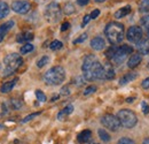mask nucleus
Here are the masks:
<instances>
[{"label":"nucleus","mask_w":149,"mask_h":144,"mask_svg":"<svg viewBox=\"0 0 149 144\" xmlns=\"http://www.w3.org/2000/svg\"><path fill=\"white\" fill-rule=\"evenodd\" d=\"M81 71H83V76L85 77L86 81L103 80V66L93 54H90L84 59Z\"/></svg>","instance_id":"obj_1"},{"label":"nucleus","mask_w":149,"mask_h":144,"mask_svg":"<svg viewBox=\"0 0 149 144\" xmlns=\"http://www.w3.org/2000/svg\"><path fill=\"white\" fill-rule=\"evenodd\" d=\"M104 35L111 45L122 43L125 37L124 25L119 22H110L104 28Z\"/></svg>","instance_id":"obj_2"},{"label":"nucleus","mask_w":149,"mask_h":144,"mask_svg":"<svg viewBox=\"0 0 149 144\" xmlns=\"http://www.w3.org/2000/svg\"><path fill=\"white\" fill-rule=\"evenodd\" d=\"M64 78H65V71L61 66L52 67L44 75V81L48 85H58L64 81Z\"/></svg>","instance_id":"obj_3"},{"label":"nucleus","mask_w":149,"mask_h":144,"mask_svg":"<svg viewBox=\"0 0 149 144\" xmlns=\"http://www.w3.org/2000/svg\"><path fill=\"white\" fill-rule=\"evenodd\" d=\"M23 64L22 56L17 53H10L3 59V76H9Z\"/></svg>","instance_id":"obj_4"},{"label":"nucleus","mask_w":149,"mask_h":144,"mask_svg":"<svg viewBox=\"0 0 149 144\" xmlns=\"http://www.w3.org/2000/svg\"><path fill=\"white\" fill-rule=\"evenodd\" d=\"M117 118L120 122V126L125 127V128H133L138 124V118L136 114L131 111V109H120L117 114Z\"/></svg>","instance_id":"obj_5"},{"label":"nucleus","mask_w":149,"mask_h":144,"mask_svg":"<svg viewBox=\"0 0 149 144\" xmlns=\"http://www.w3.org/2000/svg\"><path fill=\"white\" fill-rule=\"evenodd\" d=\"M61 14L62 11L57 2H51L45 9V18L51 23L57 22L61 18Z\"/></svg>","instance_id":"obj_6"},{"label":"nucleus","mask_w":149,"mask_h":144,"mask_svg":"<svg viewBox=\"0 0 149 144\" xmlns=\"http://www.w3.org/2000/svg\"><path fill=\"white\" fill-rule=\"evenodd\" d=\"M132 52H133L132 46L126 45V44L120 45V46L117 47L116 53H115V55L112 56L111 61L115 64V65H120V64H123V62L125 61V59H126L127 55L132 54Z\"/></svg>","instance_id":"obj_7"},{"label":"nucleus","mask_w":149,"mask_h":144,"mask_svg":"<svg viewBox=\"0 0 149 144\" xmlns=\"http://www.w3.org/2000/svg\"><path fill=\"white\" fill-rule=\"evenodd\" d=\"M101 124L111 131H117L120 128V122H119L118 118L112 114H106L104 116H102Z\"/></svg>","instance_id":"obj_8"},{"label":"nucleus","mask_w":149,"mask_h":144,"mask_svg":"<svg viewBox=\"0 0 149 144\" xmlns=\"http://www.w3.org/2000/svg\"><path fill=\"white\" fill-rule=\"evenodd\" d=\"M143 36V31H142V28L140 25H132L127 29V32H126V38L127 40L131 43H139Z\"/></svg>","instance_id":"obj_9"},{"label":"nucleus","mask_w":149,"mask_h":144,"mask_svg":"<svg viewBox=\"0 0 149 144\" xmlns=\"http://www.w3.org/2000/svg\"><path fill=\"white\" fill-rule=\"evenodd\" d=\"M12 9L17 14H26L31 9V5L25 0H15L12 4Z\"/></svg>","instance_id":"obj_10"},{"label":"nucleus","mask_w":149,"mask_h":144,"mask_svg":"<svg viewBox=\"0 0 149 144\" xmlns=\"http://www.w3.org/2000/svg\"><path fill=\"white\" fill-rule=\"evenodd\" d=\"M141 61H142V55L139 53V52L132 53L130 59H129V61H127V67L131 68V69H134L135 67H138L141 64Z\"/></svg>","instance_id":"obj_11"},{"label":"nucleus","mask_w":149,"mask_h":144,"mask_svg":"<svg viewBox=\"0 0 149 144\" xmlns=\"http://www.w3.org/2000/svg\"><path fill=\"white\" fill-rule=\"evenodd\" d=\"M14 24H15V22L13 20H10V21H7L0 25V43L3 40V38L8 34V31L14 27Z\"/></svg>","instance_id":"obj_12"},{"label":"nucleus","mask_w":149,"mask_h":144,"mask_svg":"<svg viewBox=\"0 0 149 144\" xmlns=\"http://www.w3.org/2000/svg\"><path fill=\"white\" fill-rule=\"evenodd\" d=\"M104 46H106V42L102 37L96 36L91 40V47L95 51H101L104 49Z\"/></svg>","instance_id":"obj_13"},{"label":"nucleus","mask_w":149,"mask_h":144,"mask_svg":"<svg viewBox=\"0 0 149 144\" xmlns=\"http://www.w3.org/2000/svg\"><path fill=\"white\" fill-rule=\"evenodd\" d=\"M136 49L141 55L149 54V39L142 38L139 43H136Z\"/></svg>","instance_id":"obj_14"},{"label":"nucleus","mask_w":149,"mask_h":144,"mask_svg":"<svg viewBox=\"0 0 149 144\" xmlns=\"http://www.w3.org/2000/svg\"><path fill=\"white\" fill-rule=\"evenodd\" d=\"M115 78V71H113V67L110 62H107L104 66H103V80H113Z\"/></svg>","instance_id":"obj_15"},{"label":"nucleus","mask_w":149,"mask_h":144,"mask_svg":"<svg viewBox=\"0 0 149 144\" xmlns=\"http://www.w3.org/2000/svg\"><path fill=\"white\" fill-rule=\"evenodd\" d=\"M16 82H17V78H14L13 81L5 82V83L1 85V89H0L1 92H2V93H8V92H10V91L13 90V88L15 87Z\"/></svg>","instance_id":"obj_16"},{"label":"nucleus","mask_w":149,"mask_h":144,"mask_svg":"<svg viewBox=\"0 0 149 144\" xmlns=\"http://www.w3.org/2000/svg\"><path fill=\"white\" fill-rule=\"evenodd\" d=\"M91 137H92V133H91V130L86 129V130H83L81 133H79V135H78V141H79L80 143L85 144L91 140Z\"/></svg>","instance_id":"obj_17"},{"label":"nucleus","mask_w":149,"mask_h":144,"mask_svg":"<svg viewBox=\"0 0 149 144\" xmlns=\"http://www.w3.org/2000/svg\"><path fill=\"white\" fill-rule=\"evenodd\" d=\"M33 34L31 32H24V34H19L16 37V42L17 43H28L31 42L33 39Z\"/></svg>","instance_id":"obj_18"},{"label":"nucleus","mask_w":149,"mask_h":144,"mask_svg":"<svg viewBox=\"0 0 149 144\" xmlns=\"http://www.w3.org/2000/svg\"><path fill=\"white\" fill-rule=\"evenodd\" d=\"M74 112V106L72 105H68L67 107H64L62 111L58 112L57 114V120H63L65 116H68L69 114H71Z\"/></svg>","instance_id":"obj_19"},{"label":"nucleus","mask_w":149,"mask_h":144,"mask_svg":"<svg viewBox=\"0 0 149 144\" xmlns=\"http://www.w3.org/2000/svg\"><path fill=\"white\" fill-rule=\"evenodd\" d=\"M136 76H138L136 73H127L126 75H124V76L119 80V84H120V85H125V84H127L129 82L133 81V80H135Z\"/></svg>","instance_id":"obj_20"},{"label":"nucleus","mask_w":149,"mask_h":144,"mask_svg":"<svg viewBox=\"0 0 149 144\" xmlns=\"http://www.w3.org/2000/svg\"><path fill=\"white\" fill-rule=\"evenodd\" d=\"M131 12V6L130 5H127V6H125V7H123V8H119L116 13H115V18H123L124 16H126V15H129Z\"/></svg>","instance_id":"obj_21"},{"label":"nucleus","mask_w":149,"mask_h":144,"mask_svg":"<svg viewBox=\"0 0 149 144\" xmlns=\"http://www.w3.org/2000/svg\"><path fill=\"white\" fill-rule=\"evenodd\" d=\"M9 13V6L6 1L0 0V20H2L3 18H6Z\"/></svg>","instance_id":"obj_22"},{"label":"nucleus","mask_w":149,"mask_h":144,"mask_svg":"<svg viewBox=\"0 0 149 144\" xmlns=\"http://www.w3.org/2000/svg\"><path fill=\"white\" fill-rule=\"evenodd\" d=\"M74 12H76V8H74L72 2H67V4L64 5V7H63V13H64L65 15H71V14H74Z\"/></svg>","instance_id":"obj_23"},{"label":"nucleus","mask_w":149,"mask_h":144,"mask_svg":"<svg viewBox=\"0 0 149 144\" xmlns=\"http://www.w3.org/2000/svg\"><path fill=\"white\" fill-rule=\"evenodd\" d=\"M139 11L140 13H148L149 12V0H142L140 2V6H139Z\"/></svg>","instance_id":"obj_24"},{"label":"nucleus","mask_w":149,"mask_h":144,"mask_svg":"<svg viewBox=\"0 0 149 144\" xmlns=\"http://www.w3.org/2000/svg\"><path fill=\"white\" fill-rule=\"evenodd\" d=\"M97 134H99L100 138H101L103 142H109V141H110V135H109L104 129H99V130H97Z\"/></svg>","instance_id":"obj_25"},{"label":"nucleus","mask_w":149,"mask_h":144,"mask_svg":"<svg viewBox=\"0 0 149 144\" xmlns=\"http://www.w3.org/2000/svg\"><path fill=\"white\" fill-rule=\"evenodd\" d=\"M33 50V45L30 44V43H25L22 47H21V54H26V53H30L31 51Z\"/></svg>","instance_id":"obj_26"},{"label":"nucleus","mask_w":149,"mask_h":144,"mask_svg":"<svg viewBox=\"0 0 149 144\" xmlns=\"http://www.w3.org/2000/svg\"><path fill=\"white\" fill-rule=\"evenodd\" d=\"M48 61H49V58H48L47 55H44V56H41V58L38 60L37 66L39 68H42L44 66H46V65L48 64Z\"/></svg>","instance_id":"obj_27"},{"label":"nucleus","mask_w":149,"mask_h":144,"mask_svg":"<svg viewBox=\"0 0 149 144\" xmlns=\"http://www.w3.org/2000/svg\"><path fill=\"white\" fill-rule=\"evenodd\" d=\"M140 24L142 28L145 29H149V15H143L142 18H140Z\"/></svg>","instance_id":"obj_28"},{"label":"nucleus","mask_w":149,"mask_h":144,"mask_svg":"<svg viewBox=\"0 0 149 144\" xmlns=\"http://www.w3.org/2000/svg\"><path fill=\"white\" fill-rule=\"evenodd\" d=\"M9 104H10L12 108H14V109H19V108L22 107V105H23V103L21 100H19V99H12L9 102Z\"/></svg>","instance_id":"obj_29"},{"label":"nucleus","mask_w":149,"mask_h":144,"mask_svg":"<svg viewBox=\"0 0 149 144\" xmlns=\"http://www.w3.org/2000/svg\"><path fill=\"white\" fill-rule=\"evenodd\" d=\"M116 50H117V47H116L115 45H112L111 47H109V49L107 50V52L104 53V54H106V56H107L108 59H110V60H111L112 56H113V55H115V53H116Z\"/></svg>","instance_id":"obj_30"},{"label":"nucleus","mask_w":149,"mask_h":144,"mask_svg":"<svg viewBox=\"0 0 149 144\" xmlns=\"http://www.w3.org/2000/svg\"><path fill=\"white\" fill-rule=\"evenodd\" d=\"M62 47V43L60 40H53L49 45V49L53 50V51H56V50H60Z\"/></svg>","instance_id":"obj_31"},{"label":"nucleus","mask_w":149,"mask_h":144,"mask_svg":"<svg viewBox=\"0 0 149 144\" xmlns=\"http://www.w3.org/2000/svg\"><path fill=\"white\" fill-rule=\"evenodd\" d=\"M36 97H37L38 100H39V102H41V103L46 102V95H45L42 91H40V90L36 91Z\"/></svg>","instance_id":"obj_32"},{"label":"nucleus","mask_w":149,"mask_h":144,"mask_svg":"<svg viewBox=\"0 0 149 144\" xmlns=\"http://www.w3.org/2000/svg\"><path fill=\"white\" fill-rule=\"evenodd\" d=\"M86 39H87V34H81L78 38H76V39H74V44H80V43L85 42Z\"/></svg>","instance_id":"obj_33"},{"label":"nucleus","mask_w":149,"mask_h":144,"mask_svg":"<svg viewBox=\"0 0 149 144\" xmlns=\"http://www.w3.org/2000/svg\"><path fill=\"white\" fill-rule=\"evenodd\" d=\"M40 114V112H36V113H32V114H29L28 116H25L23 120H22V124H25V122H28V121H30V120H32L35 116H37Z\"/></svg>","instance_id":"obj_34"},{"label":"nucleus","mask_w":149,"mask_h":144,"mask_svg":"<svg viewBox=\"0 0 149 144\" xmlns=\"http://www.w3.org/2000/svg\"><path fill=\"white\" fill-rule=\"evenodd\" d=\"M96 91V87L95 85H90V87H87L85 91H84V96H88V95H91V93H93Z\"/></svg>","instance_id":"obj_35"},{"label":"nucleus","mask_w":149,"mask_h":144,"mask_svg":"<svg viewBox=\"0 0 149 144\" xmlns=\"http://www.w3.org/2000/svg\"><path fill=\"white\" fill-rule=\"evenodd\" d=\"M85 82H86V80H85L84 76H78V77L74 78V83H76L77 85H84Z\"/></svg>","instance_id":"obj_36"},{"label":"nucleus","mask_w":149,"mask_h":144,"mask_svg":"<svg viewBox=\"0 0 149 144\" xmlns=\"http://www.w3.org/2000/svg\"><path fill=\"white\" fill-rule=\"evenodd\" d=\"M117 144H135V143H134L133 140H131L129 137H123V138H120V140L118 141Z\"/></svg>","instance_id":"obj_37"},{"label":"nucleus","mask_w":149,"mask_h":144,"mask_svg":"<svg viewBox=\"0 0 149 144\" xmlns=\"http://www.w3.org/2000/svg\"><path fill=\"white\" fill-rule=\"evenodd\" d=\"M60 95H62V96H68V95H70V89H69V87L68 85H64L61 91H60Z\"/></svg>","instance_id":"obj_38"},{"label":"nucleus","mask_w":149,"mask_h":144,"mask_svg":"<svg viewBox=\"0 0 149 144\" xmlns=\"http://www.w3.org/2000/svg\"><path fill=\"white\" fill-rule=\"evenodd\" d=\"M141 107H142V113H143V114H148L149 105L146 103V102H142V103H141Z\"/></svg>","instance_id":"obj_39"},{"label":"nucleus","mask_w":149,"mask_h":144,"mask_svg":"<svg viewBox=\"0 0 149 144\" xmlns=\"http://www.w3.org/2000/svg\"><path fill=\"white\" fill-rule=\"evenodd\" d=\"M90 20H91V16H90V14H86L84 18H83V24H81V27H85L88 22H90Z\"/></svg>","instance_id":"obj_40"},{"label":"nucleus","mask_w":149,"mask_h":144,"mask_svg":"<svg viewBox=\"0 0 149 144\" xmlns=\"http://www.w3.org/2000/svg\"><path fill=\"white\" fill-rule=\"evenodd\" d=\"M141 87H142L143 89H149V77L142 81V83H141Z\"/></svg>","instance_id":"obj_41"},{"label":"nucleus","mask_w":149,"mask_h":144,"mask_svg":"<svg viewBox=\"0 0 149 144\" xmlns=\"http://www.w3.org/2000/svg\"><path fill=\"white\" fill-rule=\"evenodd\" d=\"M100 15V11L99 9H94L93 12L90 14V16H91V18H96L97 16Z\"/></svg>","instance_id":"obj_42"},{"label":"nucleus","mask_w":149,"mask_h":144,"mask_svg":"<svg viewBox=\"0 0 149 144\" xmlns=\"http://www.w3.org/2000/svg\"><path fill=\"white\" fill-rule=\"evenodd\" d=\"M70 28V23L69 22H64L63 24H62V27H61V31H65V30H68Z\"/></svg>","instance_id":"obj_43"},{"label":"nucleus","mask_w":149,"mask_h":144,"mask_svg":"<svg viewBox=\"0 0 149 144\" xmlns=\"http://www.w3.org/2000/svg\"><path fill=\"white\" fill-rule=\"evenodd\" d=\"M88 1H90V0H77V4H78L79 6H81V7H84V6H86V5L88 4Z\"/></svg>","instance_id":"obj_44"},{"label":"nucleus","mask_w":149,"mask_h":144,"mask_svg":"<svg viewBox=\"0 0 149 144\" xmlns=\"http://www.w3.org/2000/svg\"><path fill=\"white\" fill-rule=\"evenodd\" d=\"M142 144H149V138H145L143 142H142Z\"/></svg>","instance_id":"obj_45"},{"label":"nucleus","mask_w":149,"mask_h":144,"mask_svg":"<svg viewBox=\"0 0 149 144\" xmlns=\"http://www.w3.org/2000/svg\"><path fill=\"white\" fill-rule=\"evenodd\" d=\"M133 100H134V98H132V97H130V98H129V99H127L126 102H127V103H132Z\"/></svg>","instance_id":"obj_46"},{"label":"nucleus","mask_w":149,"mask_h":144,"mask_svg":"<svg viewBox=\"0 0 149 144\" xmlns=\"http://www.w3.org/2000/svg\"><path fill=\"white\" fill-rule=\"evenodd\" d=\"M57 98H58V96L56 95V96H54V97L52 98V102H55V100H56V99H57Z\"/></svg>","instance_id":"obj_47"},{"label":"nucleus","mask_w":149,"mask_h":144,"mask_svg":"<svg viewBox=\"0 0 149 144\" xmlns=\"http://www.w3.org/2000/svg\"><path fill=\"white\" fill-rule=\"evenodd\" d=\"M94 1H95V2H99V4H100V2H104L106 0H94Z\"/></svg>","instance_id":"obj_48"},{"label":"nucleus","mask_w":149,"mask_h":144,"mask_svg":"<svg viewBox=\"0 0 149 144\" xmlns=\"http://www.w3.org/2000/svg\"><path fill=\"white\" fill-rule=\"evenodd\" d=\"M147 35H148V39H149V29H148V34H147Z\"/></svg>","instance_id":"obj_49"},{"label":"nucleus","mask_w":149,"mask_h":144,"mask_svg":"<svg viewBox=\"0 0 149 144\" xmlns=\"http://www.w3.org/2000/svg\"><path fill=\"white\" fill-rule=\"evenodd\" d=\"M0 71H1V64H0Z\"/></svg>","instance_id":"obj_50"}]
</instances>
